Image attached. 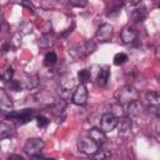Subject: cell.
<instances>
[{
	"label": "cell",
	"mask_w": 160,
	"mask_h": 160,
	"mask_svg": "<svg viewBox=\"0 0 160 160\" xmlns=\"http://www.w3.org/2000/svg\"><path fill=\"white\" fill-rule=\"evenodd\" d=\"M6 160H22V158L20 155H16V154H11L6 158Z\"/></svg>",
	"instance_id": "26"
},
{
	"label": "cell",
	"mask_w": 160,
	"mask_h": 160,
	"mask_svg": "<svg viewBox=\"0 0 160 160\" xmlns=\"http://www.w3.org/2000/svg\"><path fill=\"white\" fill-rule=\"evenodd\" d=\"M146 18V8L144 5H138L130 11V19L134 22H140Z\"/></svg>",
	"instance_id": "10"
},
{
	"label": "cell",
	"mask_w": 160,
	"mask_h": 160,
	"mask_svg": "<svg viewBox=\"0 0 160 160\" xmlns=\"http://www.w3.org/2000/svg\"><path fill=\"white\" fill-rule=\"evenodd\" d=\"M36 122H38V126L39 128H42V129L49 125V120L45 116H38L36 118Z\"/></svg>",
	"instance_id": "24"
},
{
	"label": "cell",
	"mask_w": 160,
	"mask_h": 160,
	"mask_svg": "<svg viewBox=\"0 0 160 160\" xmlns=\"http://www.w3.org/2000/svg\"><path fill=\"white\" fill-rule=\"evenodd\" d=\"M12 75H14V69H12L11 66L5 68V69L1 71V74H0L1 79H2L4 81H6V82H9V81L12 80Z\"/></svg>",
	"instance_id": "20"
},
{
	"label": "cell",
	"mask_w": 160,
	"mask_h": 160,
	"mask_svg": "<svg viewBox=\"0 0 160 160\" xmlns=\"http://www.w3.org/2000/svg\"><path fill=\"white\" fill-rule=\"evenodd\" d=\"M32 160H46L45 158H41L40 155H38V156H32Z\"/></svg>",
	"instance_id": "27"
},
{
	"label": "cell",
	"mask_w": 160,
	"mask_h": 160,
	"mask_svg": "<svg viewBox=\"0 0 160 160\" xmlns=\"http://www.w3.org/2000/svg\"><path fill=\"white\" fill-rule=\"evenodd\" d=\"M78 76H79L80 84H85V82L90 81V79H91V72H90L89 69H82V70L79 71Z\"/></svg>",
	"instance_id": "21"
},
{
	"label": "cell",
	"mask_w": 160,
	"mask_h": 160,
	"mask_svg": "<svg viewBox=\"0 0 160 160\" xmlns=\"http://www.w3.org/2000/svg\"><path fill=\"white\" fill-rule=\"evenodd\" d=\"M70 5H74V6H85L88 2L86 1H78V0H70L69 1Z\"/></svg>",
	"instance_id": "25"
},
{
	"label": "cell",
	"mask_w": 160,
	"mask_h": 160,
	"mask_svg": "<svg viewBox=\"0 0 160 160\" xmlns=\"http://www.w3.org/2000/svg\"><path fill=\"white\" fill-rule=\"evenodd\" d=\"M115 100L120 105H130L139 100V92L134 86L125 85L115 92Z\"/></svg>",
	"instance_id": "1"
},
{
	"label": "cell",
	"mask_w": 160,
	"mask_h": 160,
	"mask_svg": "<svg viewBox=\"0 0 160 160\" xmlns=\"http://www.w3.org/2000/svg\"><path fill=\"white\" fill-rule=\"evenodd\" d=\"M120 36H121V40H122L124 44H131V42H134V41L136 40V38H138L135 30H134L132 28H130V26H125V28L121 30Z\"/></svg>",
	"instance_id": "11"
},
{
	"label": "cell",
	"mask_w": 160,
	"mask_h": 160,
	"mask_svg": "<svg viewBox=\"0 0 160 160\" xmlns=\"http://www.w3.org/2000/svg\"><path fill=\"white\" fill-rule=\"evenodd\" d=\"M88 98H89V92H88V88L85 84H79L72 94V98H71V101L75 104V105H85L88 102Z\"/></svg>",
	"instance_id": "4"
},
{
	"label": "cell",
	"mask_w": 160,
	"mask_h": 160,
	"mask_svg": "<svg viewBox=\"0 0 160 160\" xmlns=\"http://www.w3.org/2000/svg\"><path fill=\"white\" fill-rule=\"evenodd\" d=\"M8 85H9V89L12 90V91H20L22 89V85L18 80H11V81L8 82Z\"/></svg>",
	"instance_id": "23"
},
{
	"label": "cell",
	"mask_w": 160,
	"mask_h": 160,
	"mask_svg": "<svg viewBox=\"0 0 160 160\" xmlns=\"http://www.w3.org/2000/svg\"><path fill=\"white\" fill-rule=\"evenodd\" d=\"M128 60V55L125 52H118L114 56V64L115 65H122L124 62H126Z\"/></svg>",
	"instance_id": "22"
},
{
	"label": "cell",
	"mask_w": 160,
	"mask_h": 160,
	"mask_svg": "<svg viewBox=\"0 0 160 160\" xmlns=\"http://www.w3.org/2000/svg\"><path fill=\"white\" fill-rule=\"evenodd\" d=\"M99 149H100V146L94 140H91L90 138H85V139H81L79 141V150L85 155L92 156Z\"/></svg>",
	"instance_id": "6"
},
{
	"label": "cell",
	"mask_w": 160,
	"mask_h": 160,
	"mask_svg": "<svg viewBox=\"0 0 160 160\" xmlns=\"http://www.w3.org/2000/svg\"><path fill=\"white\" fill-rule=\"evenodd\" d=\"M109 78H110V70L108 66H104L102 69H100V71L96 76V81L100 86H105L109 81Z\"/></svg>",
	"instance_id": "13"
},
{
	"label": "cell",
	"mask_w": 160,
	"mask_h": 160,
	"mask_svg": "<svg viewBox=\"0 0 160 160\" xmlns=\"http://www.w3.org/2000/svg\"><path fill=\"white\" fill-rule=\"evenodd\" d=\"M89 138L91 140H94L99 146L102 145L106 141V135L105 131H102L100 128H92L89 130Z\"/></svg>",
	"instance_id": "9"
},
{
	"label": "cell",
	"mask_w": 160,
	"mask_h": 160,
	"mask_svg": "<svg viewBox=\"0 0 160 160\" xmlns=\"http://www.w3.org/2000/svg\"><path fill=\"white\" fill-rule=\"evenodd\" d=\"M156 58H158V59H160V46L156 49Z\"/></svg>",
	"instance_id": "28"
},
{
	"label": "cell",
	"mask_w": 160,
	"mask_h": 160,
	"mask_svg": "<svg viewBox=\"0 0 160 160\" xmlns=\"http://www.w3.org/2000/svg\"><path fill=\"white\" fill-rule=\"evenodd\" d=\"M60 86L64 91H68L70 89H72L75 86V79L71 74H65L61 76V80H60Z\"/></svg>",
	"instance_id": "12"
},
{
	"label": "cell",
	"mask_w": 160,
	"mask_h": 160,
	"mask_svg": "<svg viewBox=\"0 0 160 160\" xmlns=\"http://www.w3.org/2000/svg\"><path fill=\"white\" fill-rule=\"evenodd\" d=\"M146 100L149 102V106L160 108V92L158 91H150L146 94Z\"/></svg>",
	"instance_id": "14"
},
{
	"label": "cell",
	"mask_w": 160,
	"mask_h": 160,
	"mask_svg": "<svg viewBox=\"0 0 160 160\" xmlns=\"http://www.w3.org/2000/svg\"><path fill=\"white\" fill-rule=\"evenodd\" d=\"M118 116H115L112 112H105L100 119V129L105 132L112 131L118 126Z\"/></svg>",
	"instance_id": "5"
},
{
	"label": "cell",
	"mask_w": 160,
	"mask_h": 160,
	"mask_svg": "<svg viewBox=\"0 0 160 160\" xmlns=\"http://www.w3.org/2000/svg\"><path fill=\"white\" fill-rule=\"evenodd\" d=\"M11 134H12V128H11L8 122L2 121V122H1V128H0V139L10 138Z\"/></svg>",
	"instance_id": "18"
},
{
	"label": "cell",
	"mask_w": 160,
	"mask_h": 160,
	"mask_svg": "<svg viewBox=\"0 0 160 160\" xmlns=\"http://www.w3.org/2000/svg\"><path fill=\"white\" fill-rule=\"evenodd\" d=\"M120 132H126L131 129V119H129L128 116H121L118 121V126Z\"/></svg>",
	"instance_id": "15"
},
{
	"label": "cell",
	"mask_w": 160,
	"mask_h": 160,
	"mask_svg": "<svg viewBox=\"0 0 160 160\" xmlns=\"http://www.w3.org/2000/svg\"><path fill=\"white\" fill-rule=\"evenodd\" d=\"M141 112H142V105L140 104L139 100L135 101V102H132V104H130L129 108H128V114L130 116H134L135 118V116L141 115Z\"/></svg>",
	"instance_id": "16"
},
{
	"label": "cell",
	"mask_w": 160,
	"mask_h": 160,
	"mask_svg": "<svg viewBox=\"0 0 160 160\" xmlns=\"http://www.w3.org/2000/svg\"><path fill=\"white\" fill-rule=\"evenodd\" d=\"M159 8H160V2H159Z\"/></svg>",
	"instance_id": "29"
},
{
	"label": "cell",
	"mask_w": 160,
	"mask_h": 160,
	"mask_svg": "<svg viewBox=\"0 0 160 160\" xmlns=\"http://www.w3.org/2000/svg\"><path fill=\"white\" fill-rule=\"evenodd\" d=\"M91 158L92 160H108L110 158V152L106 149H99Z\"/></svg>",
	"instance_id": "19"
},
{
	"label": "cell",
	"mask_w": 160,
	"mask_h": 160,
	"mask_svg": "<svg viewBox=\"0 0 160 160\" xmlns=\"http://www.w3.org/2000/svg\"><path fill=\"white\" fill-rule=\"evenodd\" d=\"M45 142L40 138H31L29 139L24 145V151L30 156H38L40 155L41 150L44 149Z\"/></svg>",
	"instance_id": "2"
},
{
	"label": "cell",
	"mask_w": 160,
	"mask_h": 160,
	"mask_svg": "<svg viewBox=\"0 0 160 160\" xmlns=\"http://www.w3.org/2000/svg\"><path fill=\"white\" fill-rule=\"evenodd\" d=\"M111 36H112V26L110 24H102L99 26L95 38L100 42H106V41H110Z\"/></svg>",
	"instance_id": "7"
},
{
	"label": "cell",
	"mask_w": 160,
	"mask_h": 160,
	"mask_svg": "<svg viewBox=\"0 0 160 160\" xmlns=\"http://www.w3.org/2000/svg\"><path fill=\"white\" fill-rule=\"evenodd\" d=\"M56 61H58V56H56V54L54 51H48L45 54V56H44V65L45 66H49L50 68V66L55 65Z\"/></svg>",
	"instance_id": "17"
},
{
	"label": "cell",
	"mask_w": 160,
	"mask_h": 160,
	"mask_svg": "<svg viewBox=\"0 0 160 160\" xmlns=\"http://www.w3.org/2000/svg\"><path fill=\"white\" fill-rule=\"evenodd\" d=\"M8 119L15 120L19 124H25L28 121H30L34 118V110L31 109H22L20 111H11L6 115Z\"/></svg>",
	"instance_id": "3"
},
{
	"label": "cell",
	"mask_w": 160,
	"mask_h": 160,
	"mask_svg": "<svg viewBox=\"0 0 160 160\" xmlns=\"http://www.w3.org/2000/svg\"><path fill=\"white\" fill-rule=\"evenodd\" d=\"M12 108H14V104H12L10 96L6 94L5 90H0V109L4 112L9 114L12 111Z\"/></svg>",
	"instance_id": "8"
}]
</instances>
